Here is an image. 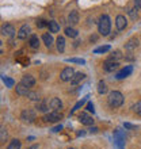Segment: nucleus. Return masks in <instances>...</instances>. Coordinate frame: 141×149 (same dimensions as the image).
<instances>
[{"instance_id": "nucleus-22", "label": "nucleus", "mask_w": 141, "mask_h": 149, "mask_svg": "<svg viewBox=\"0 0 141 149\" xmlns=\"http://www.w3.org/2000/svg\"><path fill=\"white\" fill-rule=\"evenodd\" d=\"M56 42H57V50H59L60 53H63V52L65 50V38H64V37H59Z\"/></svg>"}, {"instance_id": "nucleus-3", "label": "nucleus", "mask_w": 141, "mask_h": 149, "mask_svg": "<svg viewBox=\"0 0 141 149\" xmlns=\"http://www.w3.org/2000/svg\"><path fill=\"white\" fill-rule=\"evenodd\" d=\"M114 142L115 145L118 146L119 149H125V133L122 132L121 129H115L114 130Z\"/></svg>"}, {"instance_id": "nucleus-4", "label": "nucleus", "mask_w": 141, "mask_h": 149, "mask_svg": "<svg viewBox=\"0 0 141 149\" xmlns=\"http://www.w3.org/2000/svg\"><path fill=\"white\" fill-rule=\"evenodd\" d=\"M60 119H63V114L60 111H54L52 110L50 113H46L45 117H43V121L49 122V123H54V122H59Z\"/></svg>"}, {"instance_id": "nucleus-6", "label": "nucleus", "mask_w": 141, "mask_h": 149, "mask_svg": "<svg viewBox=\"0 0 141 149\" xmlns=\"http://www.w3.org/2000/svg\"><path fill=\"white\" fill-rule=\"evenodd\" d=\"M73 76H75V71H73V68H70V67L64 68L63 72L60 73V79H61L63 81H70Z\"/></svg>"}, {"instance_id": "nucleus-33", "label": "nucleus", "mask_w": 141, "mask_h": 149, "mask_svg": "<svg viewBox=\"0 0 141 149\" xmlns=\"http://www.w3.org/2000/svg\"><path fill=\"white\" fill-rule=\"evenodd\" d=\"M46 26H49V22H46L45 19H38L37 20V27L38 29H43V27H46Z\"/></svg>"}, {"instance_id": "nucleus-39", "label": "nucleus", "mask_w": 141, "mask_h": 149, "mask_svg": "<svg viewBox=\"0 0 141 149\" xmlns=\"http://www.w3.org/2000/svg\"><path fill=\"white\" fill-rule=\"evenodd\" d=\"M60 130H63V126H61V125L54 126V127L52 129V132H53V133H57V132H60Z\"/></svg>"}, {"instance_id": "nucleus-11", "label": "nucleus", "mask_w": 141, "mask_h": 149, "mask_svg": "<svg viewBox=\"0 0 141 149\" xmlns=\"http://www.w3.org/2000/svg\"><path fill=\"white\" fill-rule=\"evenodd\" d=\"M115 26H117V30H125L126 26H128V20H126V18L124 15H118L117 18H115Z\"/></svg>"}, {"instance_id": "nucleus-32", "label": "nucleus", "mask_w": 141, "mask_h": 149, "mask_svg": "<svg viewBox=\"0 0 141 149\" xmlns=\"http://www.w3.org/2000/svg\"><path fill=\"white\" fill-rule=\"evenodd\" d=\"M67 63H72V64H86V60L83 58H75V57H72V58H67Z\"/></svg>"}, {"instance_id": "nucleus-42", "label": "nucleus", "mask_w": 141, "mask_h": 149, "mask_svg": "<svg viewBox=\"0 0 141 149\" xmlns=\"http://www.w3.org/2000/svg\"><path fill=\"white\" fill-rule=\"evenodd\" d=\"M27 149H38V145H31V146H29Z\"/></svg>"}, {"instance_id": "nucleus-36", "label": "nucleus", "mask_w": 141, "mask_h": 149, "mask_svg": "<svg viewBox=\"0 0 141 149\" xmlns=\"http://www.w3.org/2000/svg\"><path fill=\"white\" fill-rule=\"evenodd\" d=\"M3 81H4V84H6V87H14L15 86V81L10 77H3Z\"/></svg>"}, {"instance_id": "nucleus-14", "label": "nucleus", "mask_w": 141, "mask_h": 149, "mask_svg": "<svg viewBox=\"0 0 141 149\" xmlns=\"http://www.w3.org/2000/svg\"><path fill=\"white\" fill-rule=\"evenodd\" d=\"M49 106H50L52 110L60 111L61 109H63V102H61L59 98H52L50 102H49Z\"/></svg>"}, {"instance_id": "nucleus-41", "label": "nucleus", "mask_w": 141, "mask_h": 149, "mask_svg": "<svg viewBox=\"0 0 141 149\" xmlns=\"http://www.w3.org/2000/svg\"><path fill=\"white\" fill-rule=\"evenodd\" d=\"M90 132H91V133H96V132H98V127H95V126H94V127H91V129H90Z\"/></svg>"}, {"instance_id": "nucleus-13", "label": "nucleus", "mask_w": 141, "mask_h": 149, "mask_svg": "<svg viewBox=\"0 0 141 149\" xmlns=\"http://www.w3.org/2000/svg\"><path fill=\"white\" fill-rule=\"evenodd\" d=\"M49 102L47 100H45V99H39L38 102H37V106H35V109L38 111H41V113H46L47 110H49Z\"/></svg>"}, {"instance_id": "nucleus-34", "label": "nucleus", "mask_w": 141, "mask_h": 149, "mask_svg": "<svg viewBox=\"0 0 141 149\" xmlns=\"http://www.w3.org/2000/svg\"><path fill=\"white\" fill-rule=\"evenodd\" d=\"M27 98L30 99V100H34V102H38V100H39V95L37 94V92H29Z\"/></svg>"}, {"instance_id": "nucleus-2", "label": "nucleus", "mask_w": 141, "mask_h": 149, "mask_svg": "<svg viewBox=\"0 0 141 149\" xmlns=\"http://www.w3.org/2000/svg\"><path fill=\"white\" fill-rule=\"evenodd\" d=\"M109 104L114 109L117 107H121L124 104V95L119 92V91H111L109 94Z\"/></svg>"}, {"instance_id": "nucleus-21", "label": "nucleus", "mask_w": 141, "mask_h": 149, "mask_svg": "<svg viewBox=\"0 0 141 149\" xmlns=\"http://www.w3.org/2000/svg\"><path fill=\"white\" fill-rule=\"evenodd\" d=\"M42 41H43V43L46 45V47H50L52 45H53V37H52V34L45 33L42 36Z\"/></svg>"}, {"instance_id": "nucleus-27", "label": "nucleus", "mask_w": 141, "mask_h": 149, "mask_svg": "<svg viewBox=\"0 0 141 149\" xmlns=\"http://www.w3.org/2000/svg\"><path fill=\"white\" fill-rule=\"evenodd\" d=\"M98 92L101 95H105L107 92V87H106V83L103 80H99V83H98Z\"/></svg>"}, {"instance_id": "nucleus-26", "label": "nucleus", "mask_w": 141, "mask_h": 149, "mask_svg": "<svg viewBox=\"0 0 141 149\" xmlns=\"http://www.w3.org/2000/svg\"><path fill=\"white\" fill-rule=\"evenodd\" d=\"M7 137H8L7 129H6L4 126H1V127H0V142H1V144H4V142L7 141Z\"/></svg>"}, {"instance_id": "nucleus-8", "label": "nucleus", "mask_w": 141, "mask_h": 149, "mask_svg": "<svg viewBox=\"0 0 141 149\" xmlns=\"http://www.w3.org/2000/svg\"><path fill=\"white\" fill-rule=\"evenodd\" d=\"M15 27L12 26V24L7 23V24H3L1 26V34L4 37H8V38H12V37L15 36Z\"/></svg>"}, {"instance_id": "nucleus-1", "label": "nucleus", "mask_w": 141, "mask_h": 149, "mask_svg": "<svg viewBox=\"0 0 141 149\" xmlns=\"http://www.w3.org/2000/svg\"><path fill=\"white\" fill-rule=\"evenodd\" d=\"M110 30H111V20H110L109 15H102L99 18L98 22V31L101 36L107 37L109 36Z\"/></svg>"}, {"instance_id": "nucleus-12", "label": "nucleus", "mask_w": 141, "mask_h": 149, "mask_svg": "<svg viewBox=\"0 0 141 149\" xmlns=\"http://www.w3.org/2000/svg\"><path fill=\"white\" fill-rule=\"evenodd\" d=\"M15 90H16V94L19 95V96H27L29 92H30V91H29V87L24 86L23 83H19V84H16Z\"/></svg>"}, {"instance_id": "nucleus-17", "label": "nucleus", "mask_w": 141, "mask_h": 149, "mask_svg": "<svg viewBox=\"0 0 141 149\" xmlns=\"http://www.w3.org/2000/svg\"><path fill=\"white\" fill-rule=\"evenodd\" d=\"M84 77H86V74L82 73V72H77V73H75V76L72 77L70 84H72V86H77L79 83H82L83 80H84Z\"/></svg>"}, {"instance_id": "nucleus-35", "label": "nucleus", "mask_w": 141, "mask_h": 149, "mask_svg": "<svg viewBox=\"0 0 141 149\" xmlns=\"http://www.w3.org/2000/svg\"><path fill=\"white\" fill-rule=\"evenodd\" d=\"M133 111L137 114L138 117H141V100H140V102H137V103H136V104L133 106Z\"/></svg>"}, {"instance_id": "nucleus-25", "label": "nucleus", "mask_w": 141, "mask_h": 149, "mask_svg": "<svg viewBox=\"0 0 141 149\" xmlns=\"http://www.w3.org/2000/svg\"><path fill=\"white\" fill-rule=\"evenodd\" d=\"M49 31L50 33H59L60 31V24L56 20H50L49 22Z\"/></svg>"}, {"instance_id": "nucleus-31", "label": "nucleus", "mask_w": 141, "mask_h": 149, "mask_svg": "<svg viewBox=\"0 0 141 149\" xmlns=\"http://www.w3.org/2000/svg\"><path fill=\"white\" fill-rule=\"evenodd\" d=\"M128 14H129V16L132 18L133 20H136L138 18V14H137V8H130V10H128Z\"/></svg>"}, {"instance_id": "nucleus-10", "label": "nucleus", "mask_w": 141, "mask_h": 149, "mask_svg": "<svg viewBox=\"0 0 141 149\" xmlns=\"http://www.w3.org/2000/svg\"><path fill=\"white\" fill-rule=\"evenodd\" d=\"M118 67H119V64H118V61H113V60H106L105 64H103V69H105L106 72H114L117 71Z\"/></svg>"}, {"instance_id": "nucleus-44", "label": "nucleus", "mask_w": 141, "mask_h": 149, "mask_svg": "<svg viewBox=\"0 0 141 149\" xmlns=\"http://www.w3.org/2000/svg\"><path fill=\"white\" fill-rule=\"evenodd\" d=\"M68 149H75V148H68Z\"/></svg>"}, {"instance_id": "nucleus-23", "label": "nucleus", "mask_w": 141, "mask_h": 149, "mask_svg": "<svg viewBox=\"0 0 141 149\" xmlns=\"http://www.w3.org/2000/svg\"><path fill=\"white\" fill-rule=\"evenodd\" d=\"M20 146H22V142H20L18 138H14V140L10 141L7 149H20Z\"/></svg>"}, {"instance_id": "nucleus-15", "label": "nucleus", "mask_w": 141, "mask_h": 149, "mask_svg": "<svg viewBox=\"0 0 141 149\" xmlns=\"http://www.w3.org/2000/svg\"><path fill=\"white\" fill-rule=\"evenodd\" d=\"M20 83H23L24 86H27L30 88V87L35 86V77L31 76V74H24L23 77H22V80H20Z\"/></svg>"}, {"instance_id": "nucleus-28", "label": "nucleus", "mask_w": 141, "mask_h": 149, "mask_svg": "<svg viewBox=\"0 0 141 149\" xmlns=\"http://www.w3.org/2000/svg\"><path fill=\"white\" fill-rule=\"evenodd\" d=\"M88 98H90V96H86V98H83L82 100H80V102H77V103H76V104H75V107H73V109H72V111H70V114H73L75 111H76V110H79V109H80V107H82L83 104H84V103H86V102H88Z\"/></svg>"}, {"instance_id": "nucleus-37", "label": "nucleus", "mask_w": 141, "mask_h": 149, "mask_svg": "<svg viewBox=\"0 0 141 149\" xmlns=\"http://www.w3.org/2000/svg\"><path fill=\"white\" fill-rule=\"evenodd\" d=\"M86 110L90 111V113H94V111H95L94 110V103L88 100V102H87V106H86Z\"/></svg>"}, {"instance_id": "nucleus-18", "label": "nucleus", "mask_w": 141, "mask_h": 149, "mask_svg": "<svg viewBox=\"0 0 141 149\" xmlns=\"http://www.w3.org/2000/svg\"><path fill=\"white\" fill-rule=\"evenodd\" d=\"M79 19H80V16H79L77 11H70L69 12V15H68V22H69L70 24H77Z\"/></svg>"}, {"instance_id": "nucleus-24", "label": "nucleus", "mask_w": 141, "mask_h": 149, "mask_svg": "<svg viewBox=\"0 0 141 149\" xmlns=\"http://www.w3.org/2000/svg\"><path fill=\"white\" fill-rule=\"evenodd\" d=\"M64 33H65V36L69 37V38H76V37H77V30H75L73 27H65Z\"/></svg>"}, {"instance_id": "nucleus-40", "label": "nucleus", "mask_w": 141, "mask_h": 149, "mask_svg": "<svg viewBox=\"0 0 141 149\" xmlns=\"http://www.w3.org/2000/svg\"><path fill=\"white\" fill-rule=\"evenodd\" d=\"M124 126H125L126 129H134V126L132 125V123H128V122H126V123H124Z\"/></svg>"}, {"instance_id": "nucleus-43", "label": "nucleus", "mask_w": 141, "mask_h": 149, "mask_svg": "<svg viewBox=\"0 0 141 149\" xmlns=\"http://www.w3.org/2000/svg\"><path fill=\"white\" fill-rule=\"evenodd\" d=\"M90 39H91V42H92V41H96V37H95V36H94V37H91V38H90Z\"/></svg>"}, {"instance_id": "nucleus-16", "label": "nucleus", "mask_w": 141, "mask_h": 149, "mask_svg": "<svg viewBox=\"0 0 141 149\" xmlns=\"http://www.w3.org/2000/svg\"><path fill=\"white\" fill-rule=\"evenodd\" d=\"M29 34H30V26H29V24H23V26L19 29V31H18V38L26 39Z\"/></svg>"}, {"instance_id": "nucleus-9", "label": "nucleus", "mask_w": 141, "mask_h": 149, "mask_svg": "<svg viewBox=\"0 0 141 149\" xmlns=\"http://www.w3.org/2000/svg\"><path fill=\"white\" fill-rule=\"evenodd\" d=\"M133 72V67L132 65H126L125 68H122L121 71H118L117 74H115V79H118V80H122V79L128 77L130 73Z\"/></svg>"}, {"instance_id": "nucleus-30", "label": "nucleus", "mask_w": 141, "mask_h": 149, "mask_svg": "<svg viewBox=\"0 0 141 149\" xmlns=\"http://www.w3.org/2000/svg\"><path fill=\"white\" fill-rule=\"evenodd\" d=\"M110 50V46L109 45H105V46H99L96 49H94V53L95 54H101V53H106V52Z\"/></svg>"}, {"instance_id": "nucleus-7", "label": "nucleus", "mask_w": 141, "mask_h": 149, "mask_svg": "<svg viewBox=\"0 0 141 149\" xmlns=\"http://www.w3.org/2000/svg\"><path fill=\"white\" fill-rule=\"evenodd\" d=\"M79 121H80V123L84 126H92L94 125V118L91 117V115H88L87 113H80L79 114Z\"/></svg>"}, {"instance_id": "nucleus-29", "label": "nucleus", "mask_w": 141, "mask_h": 149, "mask_svg": "<svg viewBox=\"0 0 141 149\" xmlns=\"http://www.w3.org/2000/svg\"><path fill=\"white\" fill-rule=\"evenodd\" d=\"M121 58H122V53L119 50L113 52V53L110 54V57H109V60H113V61H119Z\"/></svg>"}, {"instance_id": "nucleus-5", "label": "nucleus", "mask_w": 141, "mask_h": 149, "mask_svg": "<svg viewBox=\"0 0 141 149\" xmlns=\"http://www.w3.org/2000/svg\"><path fill=\"white\" fill-rule=\"evenodd\" d=\"M37 118V113L35 110H31V109H26L20 113V119L23 122H33Z\"/></svg>"}, {"instance_id": "nucleus-20", "label": "nucleus", "mask_w": 141, "mask_h": 149, "mask_svg": "<svg viewBox=\"0 0 141 149\" xmlns=\"http://www.w3.org/2000/svg\"><path fill=\"white\" fill-rule=\"evenodd\" d=\"M137 46H138V39L137 38H132V39H129V41L126 42L125 49L126 50H134Z\"/></svg>"}, {"instance_id": "nucleus-19", "label": "nucleus", "mask_w": 141, "mask_h": 149, "mask_svg": "<svg viewBox=\"0 0 141 149\" xmlns=\"http://www.w3.org/2000/svg\"><path fill=\"white\" fill-rule=\"evenodd\" d=\"M29 45L31 49H38L39 47V38L38 36H35V34H31L30 38H29Z\"/></svg>"}, {"instance_id": "nucleus-38", "label": "nucleus", "mask_w": 141, "mask_h": 149, "mask_svg": "<svg viewBox=\"0 0 141 149\" xmlns=\"http://www.w3.org/2000/svg\"><path fill=\"white\" fill-rule=\"evenodd\" d=\"M133 3H134V7L137 10H141V0H133Z\"/></svg>"}]
</instances>
